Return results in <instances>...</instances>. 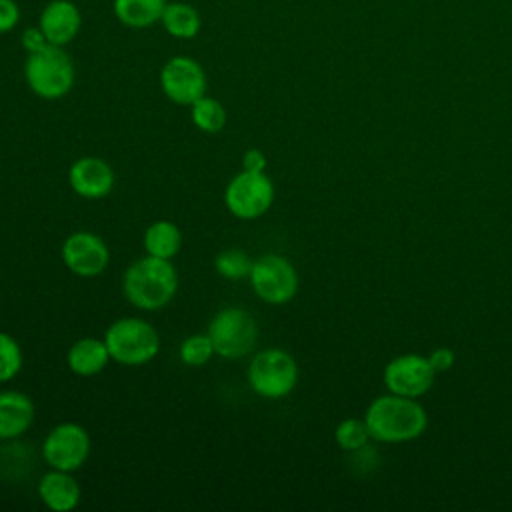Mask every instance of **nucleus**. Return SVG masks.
I'll use <instances>...</instances> for the list:
<instances>
[{
  "instance_id": "nucleus-24",
  "label": "nucleus",
  "mask_w": 512,
  "mask_h": 512,
  "mask_svg": "<svg viewBox=\"0 0 512 512\" xmlns=\"http://www.w3.org/2000/svg\"><path fill=\"white\" fill-rule=\"evenodd\" d=\"M24 366V354L14 336L0 330V382L14 380Z\"/></svg>"
},
{
  "instance_id": "nucleus-11",
  "label": "nucleus",
  "mask_w": 512,
  "mask_h": 512,
  "mask_svg": "<svg viewBox=\"0 0 512 512\" xmlns=\"http://www.w3.org/2000/svg\"><path fill=\"white\" fill-rule=\"evenodd\" d=\"M60 254L64 266L80 278L100 276L110 262V250L104 238L88 230H78L66 236Z\"/></svg>"
},
{
  "instance_id": "nucleus-4",
  "label": "nucleus",
  "mask_w": 512,
  "mask_h": 512,
  "mask_svg": "<svg viewBox=\"0 0 512 512\" xmlns=\"http://www.w3.org/2000/svg\"><path fill=\"white\" fill-rule=\"evenodd\" d=\"M104 342L110 358L122 366H144L160 350L156 328L136 316L114 320L104 332Z\"/></svg>"
},
{
  "instance_id": "nucleus-6",
  "label": "nucleus",
  "mask_w": 512,
  "mask_h": 512,
  "mask_svg": "<svg viewBox=\"0 0 512 512\" xmlns=\"http://www.w3.org/2000/svg\"><path fill=\"white\" fill-rule=\"evenodd\" d=\"M206 334L212 340L216 356L240 360L254 350L258 340V324L248 310L228 306L212 316Z\"/></svg>"
},
{
  "instance_id": "nucleus-13",
  "label": "nucleus",
  "mask_w": 512,
  "mask_h": 512,
  "mask_svg": "<svg viewBox=\"0 0 512 512\" xmlns=\"http://www.w3.org/2000/svg\"><path fill=\"white\" fill-rule=\"evenodd\" d=\"M114 182L116 176L112 166L98 156H82L74 160L68 170L70 188L86 200H100L108 196L114 188Z\"/></svg>"
},
{
  "instance_id": "nucleus-29",
  "label": "nucleus",
  "mask_w": 512,
  "mask_h": 512,
  "mask_svg": "<svg viewBox=\"0 0 512 512\" xmlns=\"http://www.w3.org/2000/svg\"><path fill=\"white\" fill-rule=\"evenodd\" d=\"M242 168L250 172H266V156L258 148H250L242 154Z\"/></svg>"
},
{
  "instance_id": "nucleus-28",
  "label": "nucleus",
  "mask_w": 512,
  "mask_h": 512,
  "mask_svg": "<svg viewBox=\"0 0 512 512\" xmlns=\"http://www.w3.org/2000/svg\"><path fill=\"white\" fill-rule=\"evenodd\" d=\"M434 372H446L454 366V350H450L448 346H440L436 350H432V354L428 356Z\"/></svg>"
},
{
  "instance_id": "nucleus-22",
  "label": "nucleus",
  "mask_w": 512,
  "mask_h": 512,
  "mask_svg": "<svg viewBox=\"0 0 512 512\" xmlns=\"http://www.w3.org/2000/svg\"><path fill=\"white\" fill-rule=\"evenodd\" d=\"M252 262L254 260L244 250L228 248V250H222L214 258V268L220 276H224L228 280H242V278L250 276Z\"/></svg>"
},
{
  "instance_id": "nucleus-3",
  "label": "nucleus",
  "mask_w": 512,
  "mask_h": 512,
  "mask_svg": "<svg viewBox=\"0 0 512 512\" xmlns=\"http://www.w3.org/2000/svg\"><path fill=\"white\" fill-rule=\"evenodd\" d=\"M28 88L42 100L64 98L76 80L74 62L62 46L48 44L38 52H30L24 64Z\"/></svg>"
},
{
  "instance_id": "nucleus-1",
  "label": "nucleus",
  "mask_w": 512,
  "mask_h": 512,
  "mask_svg": "<svg viewBox=\"0 0 512 512\" xmlns=\"http://www.w3.org/2000/svg\"><path fill=\"white\" fill-rule=\"evenodd\" d=\"M122 292L138 310H160L168 306L178 292V272L172 260L146 254L124 270Z\"/></svg>"
},
{
  "instance_id": "nucleus-26",
  "label": "nucleus",
  "mask_w": 512,
  "mask_h": 512,
  "mask_svg": "<svg viewBox=\"0 0 512 512\" xmlns=\"http://www.w3.org/2000/svg\"><path fill=\"white\" fill-rule=\"evenodd\" d=\"M20 22V8L14 0H0V34L16 28Z\"/></svg>"
},
{
  "instance_id": "nucleus-21",
  "label": "nucleus",
  "mask_w": 512,
  "mask_h": 512,
  "mask_svg": "<svg viewBox=\"0 0 512 512\" xmlns=\"http://www.w3.org/2000/svg\"><path fill=\"white\" fill-rule=\"evenodd\" d=\"M190 118L192 124L206 134H216L226 126V108L210 96H202L198 98L192 106H190Z\"/></svg>"
},
{
  "instance_id": "nucleus-8",
  "label": "nucleus",
  "mask_w": 512,
  "mask_h": 512,
  "mask_svg": "<svg viewBox=\"0 0 512 512\" xmlns=\"http://www.w3.org/2000/svg\"><path fill=\"white\" fill-rule=\"evenodd\" d=\"M274 202V184L266 172L240 170L226 184L224 206L238 220H256L264 216Z\"/></svg>"
},
{
  "instance_id": "nucleus-17",
  "label": "nucleus",
  "mask_w": 512,
  "mask_h": 512,
  "mask_svg": "<svg viewBox=\"0 0 512 512\" xmlns=\"http://www.w3.org/2000/svg\"><path fill=\"white\" fill-rule=\"evenodd\" d=\"M110 360L112 358L104 338H96V336L78 338L66 352V364L70 372L82 378L100 374Z\"/></svg>"
},
{
  "instance_id": "nucleus-14",
  "label": "nucleus",
  "mask_w": 512,
  "mask_h": 512,
  "mask_svg": "<svg viewBox=\"0 0 512 512\" xmlns=\"http://www.w3.org/2000/svg\"><path fill=\"white\" fill-rule=\"evenodd\" d=\"M38 26L44 32L48 44L64 48L78 36L82 26V16L74 2L50 0L40 12Z\"/></svg>"
},
{
  "instance_id": "nucleus-18",
  "label": "nucleus",
  "mask_w": 512,
  "mask_h": 512,
  "mask_svg": "<svg viewBox=\"0 0 512 512\" xmlns=\"http://www.w3.org/2000/svg\"><path fill=\"white\" fill-rule=\"evenodd\" d=\"M166 4V0H114L112 10L122 26L144 30L160 22Z\"/></svg>"
},
{
  "instance_id": "nucleus-2",
  "label": "nucleus",
  "mask_w": 512,
  "mask_h": 512,
  "mask_svg": "<svg viewBox=\"0 0 512 512\" xmlns=\"http://www.w3.org/2000/svg\"><path fill=\"white\" fill-rule=\"evenodd\" d=\"M364 420L370 436L380 442H408L418 438L428 426L426 410L416 398L392 392L372 400Z\"/></svg>"
},
{
  "instance_id": "nucleus-25",
  "label": "nucleus",
  "mask_w": 512,
  "mask_h": 512,
  "mask_svg": "<svg viewBox=\"0 0 512 512\" xmlns=\"http://www.w3.org/2000/svg\"><path fill=\"white\" fill-rule=\"evenodd\" d=\"M178 354L186 366L198 368V366L208 364L216 352H214V346H212V340L208 334H190L188 338L182 340Z\"/></svg>"
},
{
  "instance_id": "nucleus-23",
  "label": "nucleus",
  "mask_w": 512,
  "mask_h": 512,
  "mask_svg": "<svg viewBox=\"0 0 512 512\" xmlns=\"http://www.w3.org/2000/svg\"><path fill=\"white\" fill-rule=\"evenodd\" d=\"M334 438L336 444L346 450V452H358L362 448H366L370 436L368 424L366 420H358V418H346L342 420L336 430H334Z\"/></svg>"
},
{
  "instance_id": "nucleus-9",
  "label": "nucleus",
  "mask_w": 512,
  "mask_h": 512,
  "mask_svg": "<svg viewBox=\"0 0 512 512\" xmlns=\"http://www.w3.org/2000/svg\"><path fill=\"white\" fill-rule=\"evenodd\" d=\"M90 434L82 424L60 422L42 440V460L54 470L76 472L90 456Z\"/></svg>"
},
{
  "instance_id": "nucleus-27",
  "label": "nucleus",
  "mask_w": 512,
  "mask_h": 512,
  "mask_svg": "<svg viewBox=\"0 0 512 512\" xmlns=\"http://www.w3.org/2000/svg\"><path fill=\"white\" fill-rule=\"evenodd\" d=\"M20 40H22V46H24V50H26L28 54H30V52H38V50H42V48L48 46V40H46V36H44V32L40 30L38 24H36V26H28V28L22 32Z\"/></svg>"
},
{
  "instance_id": "nucleus-5",
  "label": "nucleus",
  "mask_w": 512,
  "mask_h": 512,
  "mask_svg": "<svg viewBox=\"0 0 512 512\" xmlns=\"http://www.w3.org/2000/svg\"><path fill=\"white\" fill-rule=\"evenodd\" d=\"M246 378L250 388L266 400L286 398L298 384V364L282 348H266L250 358Z\"/></svg>"
},
{
  "instance_id": "nucleus-19",
  "label": "nucleus",
  "mask_w": 512,
  "mask_h": 512,
  "mask_svg": "<svg viewBox=\"0 0 512 512\" xmlns=\"http://www.w3.org/2000/svg\"><path fill=\"white\" fill-rule=\"evenodd\" d=\"M142 244L148 256L172 260L182 248V232L170 220H154L144 230Z\"/></svg>"
},
{
  "instance_id": "nucleus-16",
  "label": "nucleus",
  "mask_w": 512,
  "mask_h": 512,
  "mask_svg": "<svg viewBox=\"0 0 512 512\" xmlns=\"http://www.w3.org/2000/svg\"><path fill=\"white\" fill-rule=\"evenodd\" d=\"M34 402L20 390H0V440H16L34 422Z\"/></svg>"
},
{
  "instance_id": "nucleus-12",
  "label": "nucleus",
  "mask_w": 512,
  "mask_h": 512,
  "mask_svg": "<svg viewBox=\"0 0 512 512\" xmlns=\"http://www.w3.org/2000/svg\"><path fill=\"white\" fill-rule=\"evenodd\" d=\"M434 368L426 356L402 354L384 368V384L392 394L420 398L434 384Z\"/></svg>"
},
{
  "instance_id": "nucleus-15",
  "label": "nucleus",
  "mask_w": 512,
  "mask_h": 512,
  "mask_svg": "<svg viewBox=\"0 0 512 512\" xmlns=\"http://www.w3.org/2000/svg\"><path fill=\"white\" fill-rule=\"evenodd\" d=\"M38 496L52 512H70L80 504L82 490L72 472L50 468L38 482Z\"/></svg>"
},
{
  "instance_id": "nucleus-10",
  "label": "nucleus",
  "mask_w": 512,
  "mask_h": 512,
  "mask_svg": "<svg viewBox=\"0 0 512 512\" xmlns=\"http://www.w3.org/2000/svg\"><path fill=\"white\" fill-rule=\"evenodd\" d=\"M206 86L204 68L190 56H172L160 70V88L178 106H192L206 94Z\"/></svg>"
},
{
  "instance_id": "nucleus-7",
  "label": "nucleus",
  "mask_w": 512,
  "mask_h": 512,
  "mask_svg": "<svg viewBox=\"0 0 512 512\" xmlns=\"http://www.w3.org/2000/svg\"><path fill=\"white\" fill-rule=\"evenodd\" d=\"M250 286L254 294L272 306L288 304L298 292V272L294 264L280 254H262L252 262Z\"/></svg>"
},
{
  "instance_id": "nucleus-20",
  "label": "nucleus",
  "mask_w": 512,
  "mask_h": 512,
  "mask_svg": "<svg viewBox=\"0 0 512 512\" xmlns=\"http://www.w3.org/2000/svg\"><path fill=\"white\" fill-rule=\"evenodd\" d=\"M160 24L164 26V30L180 40H190L194 38L200 28H202V18L198 14V10L192 4L186 2H168Z\"/></svg>"
}]
</instances>
